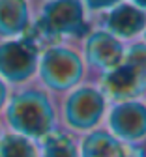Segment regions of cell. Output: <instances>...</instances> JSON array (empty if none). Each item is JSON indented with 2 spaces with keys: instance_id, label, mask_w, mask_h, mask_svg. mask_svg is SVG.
I'll list each match as a JSON object with an SVG mask.
<instances>
[{
  "instance_id": "1",
  "label": "cell",
  "mask_w": 146,
  "mask_h": 157,
  "mask_svg": "<svg viewBox=\"0 0 146 157\" xmlns=\"http://www.w3.org/2000/svg\"><path fill=\"white\" fill-rule=\"evenodd\" d=\"M0 122L4 129L39 142L51 131L60 127L58 105L53 94L36 82H30L11 90L8 103L0 114Z\"/></svg>"
},
{
  "instance_id": "2",
  "label": "cell",
  "mask_w": 146,
  "mask_h": 157,
  "mask_svg": "<svg viewBox=\"0 0 146 157\" xmlns=\"http://www.w3.org/2000/svg\"><path fill=\"white\" fill-rule=\"evenodd\" d=\"M85 73L82 54L66 43H56L39 52L34 82L53 95H64L82 82Z\"/></svg>"
},
{
  "instance_id": "3",
  "label": "cell",
  "mask_w": 146,
  "mask_h": 157,
  "mask_svg": "<svg viewBox=\"0 0 146 157\" xmlns=\"http://www.w3.org/2000/svg\"><path fill=\"white\" fill-rule=\"evenodd\" d=\"M107 112V97L99 86L79 84L68 94H64L58 105L60 127L73 135H85L96 127Z\"/></svg>"
},
{
  "instance_id": "4",
  "label": "cell",
  "mask_w": 146,
  "mask_h": 157,
  "mask_svg": "<svg viewBox=\"0 0 146 157\" xmlns=\"http://www.w3.org/2000/svg\"><path fill=\"white\" fill-rule=\"evenodd\" d=\"M99 90L107 99L133 101L146 92V43L137 41L126 49L118 67L101 75Z\"/></svg>"
},
{
  "instance_id": "5",
  "label": "cell",
  "mask_w": 146,
  "mask_h": 157,
  "mask_svg": "<svg viewBox=\"0 0 146 157\" xmlns=\"http://www.w3.org/2000/svg\"><path fill=\"white\" fill-rule=\"evenodd\" d=\"M86 8L82 0H43L34 13L36 21L45 28V32L62 43L66 37H82L88 34Z\"/></svg>"
},
{
  "instance_id": "6",
  "label": "cell",
  "mask_w": 146,
  "mask_h": 157,
  "mask_svg": "<svg viewBox=\"0 0 146 157\" xmlns=\"http://www.w3.org/2000/svg\"><path fill=\"white\" fill-rule=\"evenodd\" d=\"M39 51L25 37L0 39V78L13 90L36 81Z\"/></svg>"
},
{
  "instance_id": "7",
  "label": "cell",
  "mask_w": 146,
  "mask_h": 157,
  "mask_svg": "<svg viewBox=\"0 0 146 157\" xmlns=\"http://www.w3.org/2000/svg\"><path fill=\"white\" fill-rule=\"evenodd\" d=\"M107 131L126 146L146 140V105L139 99L118 101L107 112Z\"/></svg>"
},
{
  "instance_id": "8",
  "label": "cell",
  "mask_w": 146,
  "mask_h": 157,
  "mask_svg": "<svg viewBox=\"0 0 146 157\" xmlns=\"http://www.w3.org/2000/svg\"><path fill=\"white\" fill-rule=\"evenodd\" d=\"M124 54H126L124 43L107 30H92L85 36L82 45L85 66H90L101 73H109L122 64Z\"/></svg>"
},
{
  "instance_id": "9",
  "label": "cell",
  "mask_w": 146,
  "mask_h": 157,
  "mask_svg": "<svg viewBox=\"0 0 146 157\" xmlns=\"http://www.w3.org/2000/svg\"><path fill=\"white\" fill-rule=\"evenodd\" d=\"M144 28H146V13L133 4L122 2L111 8L103 17V30L118 37L120 41L142 34Z\"/></svg>"
},
{
  "instance_id": "10",
  "label": "cell",
  "mask_w": 146,
  "mask_h": 157,
  "mask_svg": "<svg viewBox=\"0 0 146 157\" xmlns=\"http://www.w3.org/2000/svg\"><path fill=\"white\" fill-rule=\"evenodd\" d=\"M34 19L30 0H0V39L21 37Z\"/></svg>"
},
{
  "instance_id": "11",
  "label": "cell",
  "mask_w": 146,
  "mask_h": 157,
  "mask_svg": "<svg viewBox=\"0 0 146 157\" xmlns=\"http://www.w3.org/2000/svg\"><path fill=\"white\" fill-rule=\"evenodd\" d=\"M128 146L107 129L96 127L79 140V157H126Z\"/></svg>"
},
{
  "instance_id": "12",
  "label": "cell",
  "mask_w": 146,
  "mask_h": 157,
  "mask_svg": "<svg viewBox=\"0 0 146 157\" xmlns=\"http://www.w3.org/2000/svg\"><path fill=\"white\" fill-rule=\"evenodd\" d=\"M41 157H79V140L64 127H56L39 140Z\"/></svg>"
},
{
  "instance_id": "13",
  "label": "cell",
  "mask_w": 146,
  "mask_h": 157,
  "mask_svg": "<svg viewBox=\"0 0 146 157\" xmlns=\"http://www.w3.org/2000/svg\"><path fill=\"white\" fill-rule=\"evenodd\" d=\"M0 157H41L39 142L4 129L0 136Z\"/></svg>"
},
{
  "instance_id": "14",
  "label": "cell",
  "mask_w": 146,
  "mask_h": 157,
  "mask_svg": "<svg viewBox=\"0 0 146 157\" xmlns=\"http://www.w3.org/2000/svg\"><path fill=\"white\" fill-rule=\"evenodd\" d=\"M86 11H109L111 8L122 4V0H82Z\"/></svg>"
},
{
  "instance_id": "15",
  "label": "cell",
  "mask_w": 146,
  "mask_h": 157,
  "mask_svg": "<svg viewBox=\"0 0 146 157\" xmlns=\"http://www.w3.org/2000/svg\"><path fill=\"white\" fill-rule=\"evenodd\" d=\"M10 94H11V88L2 81V78H0V114H2V110H4V107H6V103H8Z\"/></svg>"
},
{
  "instance_id": "16",
  "label": "cell",
  "mask_w": 146,
  "mask_h": 157,
  "mask_svg": "<svg viewBox=\"0 0 146 157\" xmlns=\"http://www.w3.org/2000/svg\"><path fill=\"white\" fill-rule=\"evenodd\" d=\"M131 4L137 6L139 10H142V11L146 13V0H131Z\"/></svg>"
},
{
  "instance_id": "17",
  "label": "cell",
  "mask_w": 146,
  "mask_h": 157,
  "mask_svg": "<svg viewBox=\"0 0 146 157\" xmlns=\"http://www.w3.org/2000/svg\"><path fill=\"white\" fill-rule=\"evenodd\" d=\"M2 133H4V125H2V122H0V136H2Z\"/></svg>"
},
{
  "instance_id": "18",
  "label": "cell",
  "mask_w": 146,
  "mask_h": 157,
  "mask_svg": "<svg viewBox=\"0 0 146 157\" xmlns=\"http://www.w3.org/2000/svg\"><path fill=\"white\" fill-rule=\"evenodd\" d=\"M142 34H144V43H146V28H144V32H142Z\"/></svg>"
},
{
  "instance_id": "19",
  "label": "cell",
  "mask_w": 146,
  "mask_h": 157,
  "mask_svg": "<svg viewBox=\"0 0 146 157\" xmlns=\"http://www.w3.org/2000/svg\"><path fill=\"white\" fill-rule=\"evenodd\" d=\"M41 2H43V0H41Z\"/></svg>"
}]
</instances>
